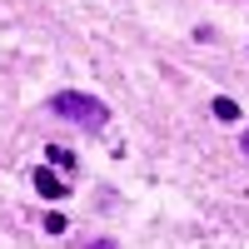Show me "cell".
Wrapping results in <instances>:
<instances>
[{
    "label": "cell",
    "mask_w": 249,
    "mask_h": 249,
    "mask_svg": "<svg viewBox=\"0 0 249 249\" xmlns=\"http://www.w3.org/2000/svg\"><path fill=\"white\" fill-rule=\"evenodd\" d=\"M50 115L80 124V130H105V124H110V105L95 100V95H85V90H60V95H50Z\"/></svg>",
    "instance_id": "obj_1"
},
{
    "label": "cell",
    "mask_w": 249,
    "mask_h": 249,
    "mask_svg": "<svg viewBox=\"0 0 249 249\" xmlns=\"http://www.w3.org/2000/svg\"><path fill=\"white\" fill-rule=\"evenodd\" d=\"M35 190L45 195V199H65V184H60L50 170H35Z\"/></svg>",
    "instance_id": "obj_2"
},
{
    "label": "cell",
    "mask_w": 249,
    "mask_h": 249,
    "mask_svg": "<svg viewBox=\"0 0 249 249\" xmlns=\"http://www.w3.org/2000/svg\"><path fill=\"white\" fill-rule=\"evenodd\" d=\"M210 110H214V120H224V124H234V120H239V105H234L230 95H219V100H214Z\"/></svg>",
    "instance_id": "obj_3"
},
{
    "label": "cell",
    "mask_w": 249,
    "mask_h": 249,
    "mask_svg": "<svg viewBox=\"0 0 249 249\" xmlns=\"http://www.w3.org/2000/svg\"><path fill=\"white\" fill-rule=\"evenodd\" d=\"M45 155H50V164H60V170H70V164H75V155H70V150H60V144H50Z\"/></svg>",
    "instance_id": "obj_4"
},
{
    "label": "cell",
    "mask_w": 249,
    "mask_h": 249,
    "mask_svg": "<svg viewBox=\"0 0 249 249\" xmlns=\"http://www.w3.org/2000/svg\"><path fill=\"white\" fill-rule=\"evenodd\" d=\"M90 249H120L115 239H90Z\"/></svg>",
    "instance_id": "obj_5"
},
{
    "label": "cell",
    "mask_w": 249,
    "mask_h": 249,
    "mask_svg": "<svg viewBox=\"0 0 249 249\" xmlns=\"http://www.w3.org/2000/svg\"><path fill=\"white\" fill-rule=\"evenodd\" d=\"M239 144H244V155H249V130H244V140H239Z\"/></svg>",
    "instance_id": "obj_6"
}]
</instances>
